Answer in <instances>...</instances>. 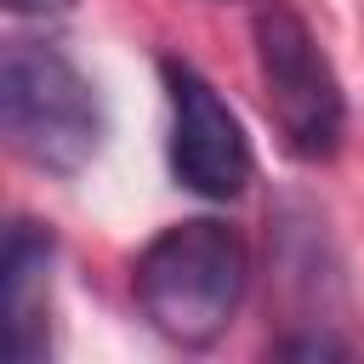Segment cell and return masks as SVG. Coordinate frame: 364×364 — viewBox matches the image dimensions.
I'll return each mask as SVG.
<instances>
[{"mask_svg": "<svg viewBox=\"0 0 364 364\" xmlns=\"http://www.w3.org/2000/svg\"><path fill=\"white\" fill-rule=\"evenodd\" d=\"M279 353L284 358H347V341H336V336H290V341H279Z\"/></svg>", "mask_w": 364, "mask_h": 364, "instance_id": "obj_6", "label": "cell"}, {"mask_svg": "<svg viewBox=\"0 0 364 364\" xmlns=\"http://www.w3.org/2000/svg\"><path fill=\"white\" fill-rule=\"evenodd\" d=\"M0 119H6V142L40 165V171H80L97 159L102 136H108V114L102 97L91 85V74L40 40H11L6 63H0Z\"/></svg>", "mask_w": 364, "mask_h": 364, "instance_id": "obj_2", "label": "cell"}, {"mask_svg": "<svg viewBox=\"0 0 364 364\" xmlns=\"http://www.w3.org/2000/svg\"><path fill=\"white\" fill-rule=\"evenodd\" d=\"M245 290H250V250L233 228L210 216L171 222L142 245L131 267V296L142 318L176 347L216 341L233 324Z\"/></svg>", "mask_w": 364, "mask_h": 364, "instance_id": "obj_1", "label": "cell"}, {"mask_svg": "<svg viewBox=\"0 0 364 364\" xmlns=\"http://www.w3.org/2000/svg\"><path fill=\"white\" fill-rule=\"evenodd\" d=\"M250 40H256V80H262V102L267 119L284 142V154L318 165L341 148L347 136V97L341 80L318 46V34L307 28V17L284 0H262L250 17Z\"/></svg>", "mask_w": 364, "mask_h": 364, "instance_id": "obj_3", "label": "cell"}, {"mask_svg": "<svg viewBox=\"0 0 364 364\" xmlns=\"http://www.w3.org/2000/svg\"><path fill=\"white\" fill-rule=\"evenodd\" d=\"M159 74H165V108H171V136H165L171 176L199 199L245 193L256 159H250V136H245L239 114L222 102V91L193 63L171 57Z\"/></svg>", "mask_w": 364, "mask_h": 364, "instance_id": "obj_4", "label": "cell"}, {"mask_svg": "<svg viewBox=\"0 0 364 364\" xmlns=\"http://www.w3.org/2000/svg\"><path fill=\"white\" fill-rule=\"evenodd\" d=\"M11 11H63L68 0H6Z\"/></svg>", "mask_w": 364, "mask_h": 364, "instance_id": "obj_7", "label": "cell"}, {"mask_svg": "<svg viewBox=\"0 0 364 364\" xmlns=\"http://www.w3.org/2000/svg\"><path fill=\"white\" fill-rule=\"evenodd\" d=\"M0 330L6 358L34 364L51 353V233L34 222H11L0 256Z\"/></svg>", "mask_w": 364, "mask_h": 364, "instance_id": "obj_5", "label": "cell"}]
</instances>
